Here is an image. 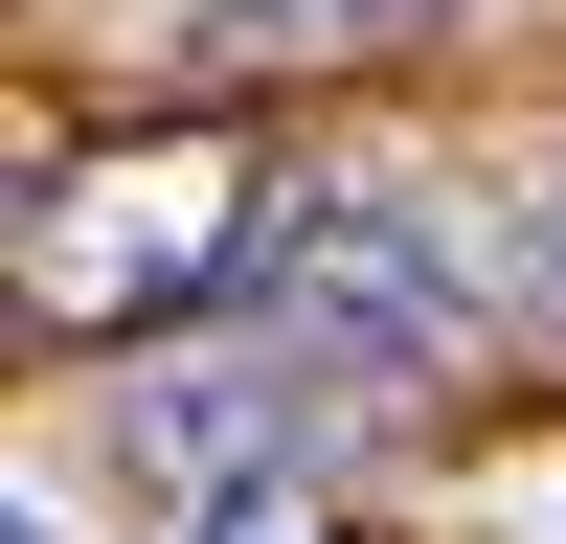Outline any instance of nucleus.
I'll use <instances>...</instances> for the list:
<instances>
[{
    "label": "nucleus",
    "instance_id": "nucleus-1",
    "mask_svg": "<svg viewBox=\"0 0 566 544\" xmlns=\"http://www.w3.org/2000/svg\"><path fill=\"white\" fill-rule=\"evenodd\" d=\"M250 295H272V363H431L453 341V205L431 181H272Z\"/></svg>",
    "mask_w": 566,
    "mask_h": 544
},
{
    "label": "nucleus",
    "instance_id": "nucleus-2",
    "mask_svg": "<svg viewBox=\"0 0 566 544\" xmlns=\"http://www.w3.org/2000/svg\"><path fill=\"white\" fill-rule=\"evenodd\" d=\"M136 477H159L205 544H272L317 499V386H295V363H227V341L159 363V386H136Z\"/></svg>",
    "mask_w": 566,
    "mask_h": 544
},
{
    "label": "nucleus",
    "instance_id": "nucleus-3",
    "mask_svg": "<svg viewBox=\"0 0 566 544\" xmlns=\"http://www.w3.org/2000/svg\"><path fill=\"white\" fill-rule=\"evenodd\" d=\"M23 272H45V295H159V272H250V181H45V227H23Z\"/></svg>",
    "mask_w": 566,
    "mask_h": 544
},
{
    "label": "nucleus",
    "instance_id": "nucleus-4",
    "mask_svg": "<svg viewBox=\"0 0 566 544\" xmlns=\"http://www.w3.org/2000/svg\"><path fill=\"white\" fill-rule=\"evenodd\" d=\"M499 272H522V295H544V317H566V159H544V181H522V205H499Z\"/></svg>",
    "mask_w": 566,
    "mask_h": 544
},
{
    "label": "nucleus",
    "instance_id": "nucleus-5",
    "mask_svg": "<svg viewBox=\"0 0 566 544\" xmlns=\"http://www.w3.org/2000/svg\"><path fill=\"white\" fill-rule=\"evenodd\" d=\"M227 23H250V45H340L363 0H227Z\"/></svg>",
    "mask_w": 566,
    "mask_h": 544
},
{
    "label": "nucleus",
    "instance_id": "nucleus-6",
    "mask_svg": "<svg viewBox=\"0 0 566 544\" xmlns=\"http://www.w3.org/2000/svg\"><path fill=\"white\" fill-rule=\"evenodd\" d=\"M0 544H69V522H45V499H23V522H0Z\"/></svg>",
    "mask_w": 566,
    "mask_h": 544
},
{
    "label": "nucleus",
    "instance_id": "nucleus-7",
    "mask_svg": "<svg viewBox=\"0 0 566 544\" xmlns=\"http://www.w3.org/2000/svg\"><path fill=\"white\" fill-rule=\"evenodd\" d=\"M522 544H566V522H522Z\"/></svg>",
    "mask_w": 566,
    "mask_h": 544
}]
</instances>
